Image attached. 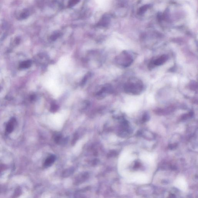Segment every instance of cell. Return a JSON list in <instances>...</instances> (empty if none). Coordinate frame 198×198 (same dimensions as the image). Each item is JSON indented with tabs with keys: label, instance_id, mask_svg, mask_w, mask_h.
I'll list each match as a JSON object with an SVG mask.
<instances>
[{
	"label": "cell",
	"instance_id": "6da1fadb",
	"mask_svg": "<svg viewBox=\"0 0 198 198\" xmlns=\"http://www.w3.org/2000/svg\"><path fill=\"white\" fill-rule=\"evenodd\" d=\"M143 89V84L139 81L129 82L125 86V90L127 93L134 95L140 93Z\"/></svg>",
	"mask_w": 198,
	"mask_h": 198
},
{
	"label": "cell",
	"instance_id": "7a4b0ae2",
	"mask_svg": "<svg viewBox=\"0 0 198 198\" xmlns=\"http://www.w3.org/2000/svg\"><path fill=\"white\" fill-rule=\"evenodd\" d=\"M16 120L15 118H12L10 120L6 126V131L7 133H10L14 130L16 124Z\"/></svg>",
	"mask_w": 198,
	"mask_h": 198
},
{
	"label": "cell",
	"instance_id": "3957f363",
	"mask_svg": "<svg viewBox=\"0 0 198 198\" xmlns=\"http://www.w3.org/2000/svg\"><path fill=\"white\" fill-rule=\"evenodd\" d=\"M168 56L163 55L155 59L154 62V64L155 66H159L163 64L168 59Z\"/></svg>",
	"mask_w": 198,
	"mask_h": 198
},
{
	"label": "cell",
	"instance_id": "277c9868",
	"mask_svg": "<svg viewBox=\"0 0 198 198\" xmlns=\"http://www.w3.org/2000/svg\"><path fill=\"white\" fill-rule=\"evenodd\" d=\"M56 157L55 155H51L47 159H46L45 161L44 166L45 167H50L55 160Z\"/></svg>",
	"mask_w": 198,
	"mask_h": 198
},
{
	"label": "cell",
	"instance_id": "5b68a950",
	"mask_svg": "<svg viewBox=\"0 0 198 198\" xmlns=\"http://www.w3.org/2000/svg\"><path fill=\"white\" fill-rule=\"evenodd\" d=\"M31 64V62L30 61H24L20 65L19 67L21 69H26L30 67Z\"/></svg>",
	"mask_w": 198,
	"mask_h": 198
},
{
	"label": "cell",
	"instance_id": "8992f818",
	"mask_svg": "<svg viewBox=\"0 0 198 198\" xmlns=\"http://www.w3.org/2000/svg\"><path fill=\"white\" fill-rule=\"evenodd\" d=\"M80 0H69V6L72 7L74 6L79 2Z\"/></svg>",
	"mask_w": 198,
	"mask_h": 198
},
{
	"label": "cell",
	"instance_id": "52a82bcc",
	"mask_svg": "<svg viewBox=\"0 0 198 198\" xmlns=\"http://www.w3.org/2000/svg\"><path fill=\"white\" fill-rule=\"evenodd\" d=\"M147 8H148V7H147V6H146L144 7H142L140 9V13H144V12L147 10Z\"/></svg>",
	"mask_w": 198,
	"mask_h": 198
},
{
	"label": "cell",
	"instance_id": "ba28073f",
	"mask_svg": "<svg viewBox=\"0 0 198 198\" xmlns=\"http://www.w3.org/2000/svg\"><path fill=\"white\" fill-rule=\"evenodd\" d=\"M51 111H55L58 110V106L56 105H53L51 108Z\"/></svg>",
	"mask_w": 198,
	"mask_h": 198
}]
</instances>
